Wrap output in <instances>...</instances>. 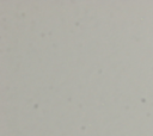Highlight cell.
I'll list each match as a JSON object with an SVG mask.
<instances>
[]
</instances>
